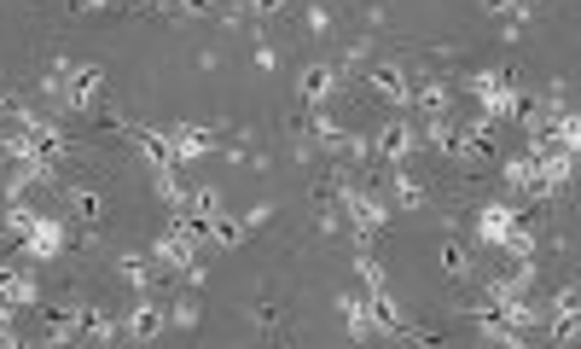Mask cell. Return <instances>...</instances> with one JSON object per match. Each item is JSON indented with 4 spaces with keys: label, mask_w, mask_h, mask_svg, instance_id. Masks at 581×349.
<instances>
[{
    "label": "cell",
    "mask_w": 581,
    "mask_h": 349,
    "mask_svg": "<svg viewBox=\"0 0 581 349\" xmlns=\"http://www.w3.org/2000/svg\"><path fill=\"white\" fill-rule=\"evenodd\" d=\"M47 94L65 111H94L99 94H106V70L88 65V58H53L47 65Z\"/></svg>",
    "instance_id": "obj_1"
},
{
    "label": "cell",
    "mask_w": 581,
    "mask_h": 349,
    "mask_svg": "<svg viewBox=\"0 0 581 349\" xmlns=\"http://www.w3.org/2000/svg\"><path fill=\"white\" fill-rule=\"evenodd\" d=\"M338 204H343V216H349V233H355L361 244L384 239L390 204H384L379 193H366V187H343V181H338Z\"/></svg>",
    "instance_id": "obj_2"
},
{
    "label": "cell",
    "mask_w": 581,
    "mask_h": 349,
    "mask_svg": "<svg viewBox=\"0 0 581 349\" xmlns=\"http://www.w3.org/2000/svg\"><path fill=\"white\" fill-rule=\"evenodd\" d=\"M465 94L476 99V117H489V122H501V117L517 111V81L506 70H471Z\"/></svg>",
    "instance_id": "obj_3"
},
{
    "label": "cell",
    "mask_w": 581,
    "mask_h": 349,
    "mask_svg": "<svg viewBox=\"0 0 581 349\" xmlns=\"http://www.w3.org/2000/svg\"><path fill=\"white\" fill-rule=\"evenodd\" d=\"M517 221H524V210L506 198H494V204H476V216H471V239L476 244H489V251H506V239L517 233Z\"/></svg>",
    "instance_id": "obj_4"
},
{
    "label": "cell",
    "mask_w": 581,
    "mask_h": 349,
    "mask_svg": "<svg viewBox=\"0 0 581 349\" xmlns=\"http://www.w3.org/2000/svg\"><path fill=\"white\" fill-rule=\"evenodd\" d=\"M18 251H24L30 262H58L70 251V228L58 216H35V228L24 233V244H18Z\"/></svg>",
    "instance_id": "obj_5"
},
{
    "label": "cell",
    "mask_w": 581,
    "mask_h": 349,
    "mask_svg": "<svg viewBox=\"0 0 581 349\" xmlns=\"http://www.w3.org/2000/svg\"><path fill=\"white\" fill-rule=\"evenodd\" d=\"M425 140H419V129L413 122H384L379 134H372V163H390V170H402V163L419 152Z\"/></svg>",
    "instance_id": "obj_6"
},
{
    "label": "cell",
    "mask_w": 581,
    "mask_h": 349,
    "mask_svg": "<svg viewBox=\"0 0 581 349\" xmlns=\"http://www.w3.org/2000/svg\"><path fill=\"white\" fill-rule=\"evenodd\" d=\"M547 338L552 343H570L581 338V285H558V297H552V309H547Z\"/></svg>",
    "instance_id": "obj_7"
},
{
    "label": "cell",
    "mask_w": 581,
    "mask_h": 349,
    "mask_svg": "<svg viewBox=\"0 0 581 349\" xmlns=\"http://www.w3.org/2000/svg\"><path fill=\"white\" fill-rule=\"evenodd\" d=\"M343 88V76H338V65H326V58H315V65H303L297 70V94H303V106H326L331 94Z\"/></svg>",
    "instance_id": "obj_8"
},
{
    "label": "cell",
    "mask_w": 581,
    "mask_h": 349,
    "mask_svg": "<svg viewBox=\"0 0 581 349\" xmlns=\"http://www.w3.org/2000/svg\"><path fill=\"white\" fill-rule=\"evenodd\" d=\"M262 221H267V210H251V216H216L210 221V244H221V251H239V244H251L256 233L251 228H262Z\"/></svg>",
    "instance_id": "obj_9"
},
{
    "label": "cell",
    "mask_w": 581,
    "mask_h": 349,
    "mask_svg": "<svg viewBox=\"0 0 581 349\" xmlns=\"http://www.w3.org/2000/svg\"><path fill=\"white\" fill-rule=\"evenodd\" d=\"M541 129L552 134V146H558V152H570V157L581 163V111H570V106H552Z\"/></svg>",
    "instance_id": "obj_10"
},
{
    "label": "cell",
    "mask_w": 581,
    "mask_h": 349,
    "mask_svg": "<svg viewBox=\"0 0 581 349\" xmlns=\"http://www.w3.org/2000/svg\"><path fill=\"white\" fill-rule=\"evenodd\" d=\"M366 81H372V94H379L384 106H413V81H407L402 65H372Z\"/></svg>",
    "instance_id": "obj_11"
},
{
    "label": "cell",
    "mask_w": 581,
    "mask_h": 349,
    "mask_svg": "<svg viewBox=\"0 0 581 349\" xmlns=\"http://www.w3.org/2000/svg\"><path fill=\"white\" fill-rule=\"evenodd\" d=\"M169 146H175V163L210 157V152H216V129H198V122H175V129H169Z\"/></svg>",
    "instance_id": "obj_12"
},
{
    "label": "cell",
    "mask_w": 581,
    "mask_h": 349,
    "mask_svg": "<svg viewBox=\"0 0 581 349\" xmlns=\"http://www.w3.org/2000/svg\"><path fill=\"white\" fill-rule=\"evenodd\" d=\"M338 315L349 320V338H379V326H372V292H343L338 297Z\"/></svg>",
    "instance_id": "obj_13"
},
{
    "label": "cell",
    "mask_w": 581,
    "mask_h": 349,
    "mask_svg": "<svg viewBox=\"0 0 581 349\" xmlns=\"http://www.w3.org/2000/svg\"><path fill=\"white\" fill-rule=\"evenodd\" d=\"M163 326H169V309H163V303H140V309L122 320V338L152 343V338H163Z\"/></svg>",
    "instance_id": "obj_14"
},
{
    "label": "cell",
    "mask_w": 581,
    "mask_h": 349,
    "mask_svg": "<svg viewBox=\"0 0 581 349\" xmlns=\"http://www.w3.org/2000/svg\"><path fill=\"white\" fill-rule=\"evenodd\" d=\"M134 152L152 163V170H175V146H169V129H129Z\"/></svg>",
    "instance_id": "obj_15"
},
{
    "label": "cell",
    "mask_w": 581,
    "mask_h": 349,
    "mask_svg": "<svg viewBox=\"0 0 581 349\" xmlns=\"http://www.w3.org/2000/svg\"><path fill=\"white\" fill-rule=\"evenodd\" d=\"M117 280L129 285V292H152V280H157V257H145V251H122V257H117Z\"/></svg>",
    "instance_id": "obj_16"
},
{
    "label": "cell",
    "mask_w": 581,
    "mask_h": 349,
    "mask_svg": "<svg viewBox=\"0 0 581 349\" xmlns=\"http://www.w3.org/2000/svg\"><path fill=\"white\" fill-rule=\"evenodd\" d=\"M65 198H70V216L81 221V228H99V221H106V210H111L99 187H70Z\"/></svg>",
    "instance_id": "obj_17"
},
{
    "label": "cell",
    "mask_w": 581,
    "mask_h": 349,
    "mask_svg": "<svg viewBox=\"0 0 581 349\" xmlns=\"http://www.w3.org/2000/svg\"><path fill=\"white\" fill-rule=\"evenodd\" d=\"M24 303H35V280H30V274L0 269V309H7V315H18Z\"/></svg>",
    "instance_id": "obj_18"
},
{
    "label": "cell",
    "mask_w": 581,
    "mask_h": 349,
    "mask_svg": "<svg viewBox=\"0 0 581 349\" xmlns=\"http://www.w3.org/2000/svg\"><path fill=\"white\" fill-rule=\"evenodd\" d=\"M81 338H88V343H111V338H122V320L111 309H81Z\"/></svg>",
    "instance_id": "obj_19"
},
{
    "label": "cell",
    "mask_w": 581,
    "mask_h": 349,
    "mask_svg": "<svg viewBox=\"0 0 581 349\" xmlns=\"http://www.w3.org/2000/svg\"><path fill=\"white\" fill-rule=\"evenodd\" d=\"M35 228V210L24 198H7V216H0V239H12V244H24V233Z\"/></svg>",
    "instance_id": "obj_20"
},
{
    "label": "cell",
    "mask_w": 581,
    "mask_h": 349,
    "mask_svg": "<svg viewBox=\"0 0 581 349\" xmlns=\"http://www.w3.org/2000/svg\"><path fill=\"white\" fill-rule=\"evenodd\" d=\"M180 216H193L198 228H210V221L221 216V198H216V187H193V193H186V204H180Z\"/></svg>",
    "instance_id": "obj_21"
},
{
    "label": "cell",
    "mask_w": 581,
    "mask_h": 349,
    "mask_svg": "<svg viewBox=\"0 0 581 349\" xmlns=\"http://www.w3.org/2000/svg\"><path fill=\"white\" fill-rule=\"evenodd\" d=\"M413 106H419L425 117H448V81H413Z\"/></svg>",
    "instance_id": "obj_22"
},
{
    "label": "cell",
    "mask_w": 581,
    "mask_h": 349,
    "mask_svg": "<svg viewBox=\"0 0 581 349\" xmlns=\"http://www.w3.org/2000/svg\"><path fill=\"white\" fill-rule=\"evenodd\" d=\"M47 338H53V343L81 338V309H47Z\"/></svg>",
    "instance_id": "obj_23"
},
{
    "label": "cell",
    "mask_w": 581,
    "mask_h": 349,
    "mask_svg": "<svg viewBox=\"0 0 581 349\" xmlns=\"http://www.w3.org/2000/svg\"><path fill=\"white\" fill-rule=\"evenodd\" d=\"M390 187H396V204H402V210H425V187L407 175V163L396 170V181H390Z\"/></svg>",
    "instance_id": "obj_24"
},
{
    "label": "cell",
    "mask_w": 581,
    "mask_h": 349,
    "mask_svg": "<svg viewBox=\"0 0 581 349\" xmlns=\"http://www.w3.org/2000/svg\"><path fill=\"white\" fill-rule=\"evenodd\" d=\"M186 193H193V187H186V181H180L175 170H157V198L169 204V210H180V204H186Z\"/></svg>",
    "instance_id": "obj_25"
},
{
    "label": "cell",
    "mask_w": 581,
    "mask_h": 349,
    "mask_svg": "<svg viewBox=\"0 0 581 349\" xmlns=\"http://www.w3.org/2000/svg\"><path fill=\"white\" fill-rule=\"evenodd\" d=\"M442 269H448L453 280L471 269V244H465V239H448V244H442Z\"/></svg>",
    "instance_id": "obj_26"
},
{
    "label": "cell",
    "mask_w": 581,
    "mask_h": 349,
    "mask_svg": "<svg viewBox=\"0 0 581 349\" xmlns=\"http://www.w3.org/2000/svg\"><path fill=\"white\" fill-rule=\"evenodd\" d=\"M535 7V0H483V12L494 18H506V24H524V12Z\"/></svg>",
    "instance_id": "obj_27"
},
{
    "label": "cell",
    "mask_w": 581,
    "mask_h": 349,
    "mask_svg": "<svg viewBox=\"0 0 581 349\" xmlns=\"http://www.w3.org/2000/svg\"><path fill=\"white\" fill-rule=\"evenodd\" d=\"M355 274H361V285H366V292H384V262L379 257H355Z\"/></svg>",
    "instance_id": "obj_28"
},
{
    "label": "cell",
    "mask_w": 581,
    "mask_h": 349,
    "mask_svg": "<svg viewBox=\"0 0 581 349\" xmlns=\"http://www.w3.org/2000/svg\"><path fill=\"white\" fill-rule=\"evenodd\" d=\"M506 251H512L517 262H524V257H535V233H529V221H517V233L506 239Z\"/></svg>",
    "instance_id": "obj_29"
},
{
    "label": "cell",
    "mask_w": 581,
    "mask_h": 349,
    "mask_svg": "<svg viewBox=\"0 0 581 349\" xmlns=\"http://www.w3.org/2000/svg\"><path fill=\"white\" fill-rule=\"evenodd\" d=\"M244 12L251 18H279V12H290V0H244Z\"/></svg>",
    "instance_id": "obj_30"
},
{
    "label": "cell",
    "mask_w": 581,
    "mask_h": 349,
    "mask_svg": "<svg viewBox=\"0 0 581 349\" xmlns=\"http://www.w3.org/2000/svg\"><path fill=\"white\" fill-rule=\"evenodd\" d=\"M175 7H180L186 18H210V12H216V0H175Z\"/></svg>",
    "instance_id": "obj_31"
},
{
    "label": "cell",
    "mask_w": 581,
    "mask_h": 349,
    "mask_svg": "<svg viewBox=\"0 0 581 349\" xmlns=\"http://www.w3.org/2000/svg\"><path fill=\"white\" fill-rule=\"evenodd\" d=\"M308 30L326 35V30H331V7H308Z\"/></svg>",
    "instance_id": "obj_32"
},
{
    "label": "cell",
    "mask_w": 581,
    "mask_h": 349,
    "mask_svg": "<svg viewBox=\"0 0 581 349\" xmlns=\"http://www.w3.org/2000/svg\"><path fill=\"white\" fill-rule=\"evenodd\" d=\"M169 326H198V309H193V303H180V309H169Z\"/></svg>",
    "instance_id": "obj_33"
},
{
    "label": "cell",
    "mask_w": 581,
    "mask_h": 349,
    "mask_svg": "<svg viewBox=\"0 0 581 349\" xmlns=\"http://www.w3.org/2000/svg\"><path fill=\"white\" fill-rule=\"evenodd\" d=\"M256 65H262V70H274V65H279V53L267 47V41H256Z\"/></svg>",
    "instance_id": "obj_34"
},
{
    "label": "cell",
    "mask_w": 581,
    "mask_h": 349,
    "mask_svg": "<svg viewBox=\"0 0 581 349\" xmlns=\"http://www.w3.org/2000/svg\"><path fill=\"white\" fill-rule=\"evenodd\" d=\"M76 7H88V12H106V7H117V0H76Z\"/></svg>",
    "instance_id": "obj_35"
}]
</instances>
